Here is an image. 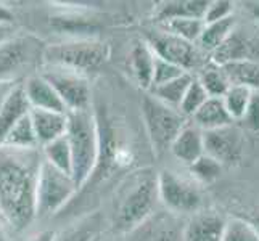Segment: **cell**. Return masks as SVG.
I'll list each match as a JSON object with an SVG mask.
<instances>
[{
  "label": "cell",
  "mask_w": 259,
  "mask_h": 241,
  "mask_svg": "<svg viewBox=\"0 0 259 241\" xmlns=\"http://www.w3.org/2000/svg\"><path fill=\"white\" fill-rule=\"evenodd\" d=\"M226 220L218 214H196L185 222L182 241H222Z\"/></svg>",
  "instance_id": "obj_16"
},
{
  "label": "cell",
  "mask_w": 259,
  "mask_h": 241,
  "mask_svg": "<svg viewBox=\"0 0 259 241\" xmlns=\"http://www.w3.org/2000/svg\"><path fill=\"white\" fill-rule=\"evenodd\" d=\"M57 241H100V230L97 224L87 222L76 228H71L61 238H57Z\"/></svg>",
  "instance_id": "obj_35"
},
{
  "label": "cell",
  "mask_w": 259,
  "mask_h": 241,
  "mask_svg": "<svg viewBox=\"0 0 259 241\" xmlns=\"http://www.w3.org/2000/svg\"><path fill=\"white\" fill-rule=\"evenodd\" d=\"M13 85H15V84H0V106H2L4 98L7 97L8 92H10V88H12Z\"/></svg>",
  "instance_id": "obj_42"
},
{
  "label": "cell",
  "mask_w": 259,
  "mask_h": 241,
  "mask_svg": "<svg viewBox=\"0 0 259 241\" xmlns=\"http://www.w3.org/2000/svg\"><path fill=\"white\" fill-rule=\"evenodd\" d=\"M31 106L26 100L23 90V84H15L10 92L4 98L2 106H0V145H2L7 133L12 130L16 122H20L24 116H28Z\"/></svg>",
  "instance_id": "obj_15"
},
{
  "label": "cell",
  "mask_w": 259,
  "mask_h": 241,
  "mask_svg": "<svg viewBox=\"0 0 259 241\" xmlns=\"http://www.w3.org/2000/svg\"><path fill=\"white\" fill-rule=\"evenodd\" d=\"M0 241H7V238H5V235H4V231L0 230Z\"/></svg>",
  "instance_id": "obj_44"
},
{
  "label": "cell",
  "mask_w": 259,
  "mask_h": 241,
  "mask_svg": "<svg viewBox=\"0 0 259 241\" xmlns=\"http://www.w3.org/2000/svg\"><path fill=\"white\" fill-rule=\"evenodd\" d=\"M140 108L151 150L156 156H163L167 150H171L179 132L184 129L185 116L156 100L151 93L142 98Z\"/></svg>",
  "instance_id": "obj_5"
},
{
  "label": "cell",
  "mask_w": 259,
  "mask_h": 241,
  "mask_svg": "<svg viewBox=\"0 0 259 241\" xmlns=\"http://www.w3.org/2000/svg\"><path fill=\"white\" fill-rule=\"evenodd\" d=\"M232 12H234V4L229 2V0H214V2L208 4L203 21L214 23V21L226 20V18L232 16Z\"/></svg>",
  "instance_id": "obj_36"
},
{
  "label": "cell",
  "mask_w": 259,
  "mask_h": 241,
  "mask_svg": "<svg viewBox=\"0 0 259 241\" xmlns=\"http://www.w3.org/2000/svg\"><path fill=\"white\" fill-rule=\"evenodd\" d=\"M240 121H242L243 127H246L248 130L259 132V92H253L246 106V111Z\"/></svg>",
  "instance_id": "obj_37"
},
{
  "label": "cell",
  "mask_w": 259,
  "mask_h": 241,
  "mask_svg": "<svg viewBox=\"0 0 259 241\" xmlns=\"http://www.w3.org/2000/svg\"><path fill=\"white\" fill-rule=\"evenodd\" d=\"M193 124L203 132L214 130L226 127L232 124V118L229 116L222 98H208L201 108L196 111L193 116Z\"/></svg>",
  "instance_id": "obj_20"
},
{
  "label": "cell",
  "mask_w": 259,
  "mask_h": 241,
  "mask_svg": "<svg viewBox=\"0 0 259 241\" xmlns=\"http://www.w3.org/2000/svg\"><path fill=\"white\" fill-rule=\"evenodd\" d=\"M251 224H253V227L259 231V212L256 214V216L253 217V220H251Z\"/></svg>",
  "instance_id": "obj_43"
},
{
  "label": "cell",
  "mask_w": 259,
  "mask_h": 241,
  "mask_svg": "<svg viewBox=\"0 0 259 241\" xmlns=\"http://www.w3.org/2000/svg\"><path fill=\"white\" fill-rule=\"evenodd\" d=\"M23 90L26 95L31 110H44V111H57L66 113L63 102L60 100L55 88L50 85L49 80L39 74H31L24 79Z\"/></svg>",
  "instance_id": "obj_14"
},
{
  "label": "cell",
  "mask_w": 259,
  "mask_h": 241,
  "mask_svg": "<svg viewBox=\"0 0 259 241\" xmlns=\"http://www.w3.org/2000/svg\"><path fill=\"white\" fill-rule=\"evenodd\" d=\"M53 29H57L60 32H68V34H87L97 31L98 26L89 18L77 15V13H68V15H58L53 16L50 20Z\"/></svg>",
  "instance_id": "obj_28"
},
{
  "label": "cell",
  "mask_w": 259,
  "mask_h": 241,
  "mask_svg": "<svg viewBox=\"0 0 259 241\" xmlns=\"http://www.w3.org/2000/svg\"><path fill=\"white\" fill-rule=\"evenodd\" d=\"M158 185L156 175L148 171L129 177L114 201L113 224L121 233H131L156 209Z\"/></svg>",
  "instance_id": "obj_3"
},
{
  "label": "cell",
  "mask_w": 259,
  "mask_h": 241,
  "mask_svg": "<svg viewBox=\"0 0 259 241\" xmlns=\"http://www.w3.org/2000/svg\"><path fill=\"white\" fill-rule=\"evenodd\" d=\"M234 29H235V16L234 15L226 18V20H221V21L204 23L203 32L200 35V39L196 40V43H198V47L201 50H206V52L212 53L227 40V37Z\"/></svg>",
  "instance_id": "obj_23"
},
{
  "label": "cell",
  "mask_w": 259,
  "mask_h": 241,
  "mask_svg": "<svg viewBox=\"0 0 259 241\" xmlns=\"http://www.w3.org/2000/svg\"><path fill=\"white\" fill-rule=\"evenodd\" d=\"M15 15L8 7L0 4V24H13Z\"/></svg>",
  "instance_id": "obj_38"
},
{
  "label": "cell",
  "mask_w": 259,
  "mask_h": 241,
  "mask_svg": "<svg viewBox=\"0 0 259 241\" xmlns=\"http://www.w3.org/2000/svg\"><path fill=\"white\" fill-rule=\"evenodd\" d=\"M39 147L37 137H35L32 121L28 116L16 122L12 130L7 133L0 148H12V150H35Z\"/></svg>",
  "instance_id": "obj_24"
},
{
  "label": "cell",
  "mask_w": 259,
  "mask_h": 241,
  "mask_svg": "<svg viewBox=\"0 0 259 241\" xmlns=\"http://www.w3.org/2000/svg\"><path fill=\"white\" fill-rule=\"evenodd\" d=\"M42 159L35 150L0 148V212L21 231L35 219V186Z\"/></svg>",
  "instance_id": "obj_1"
},
{
  "label": "cell",
  "mask_w": 259,
  "mask_h": 241,
  "mask_svg": "<svg viewBox=\"0 0 259 241\" xmlns=\"http://www.w3.org/2000/svg\"><path fill=\"white\" fill-rule=\"evenodd\" d=\"M230 85H242L251 92H259V61L243 60L221 66Z\"/></svg>",
  "instance_id": "obj_22"
},
{
  "label": "cell",
  "mask_w": 259,
  "mask_h": 241,
  "mask_svg": "<svg viewBox=\"0 0 259 241\" xmlns=\"http://www.w3.org/2000/svg\"><path fill=\"white\" fill-rule=\"evenodd\" d=\"M171 153L185 164L195 163L200 156L204 155V141L203 130L198 129L195 124H185L184 129L179 132L174 143L171 145Z\"/></svg>",
  "instance_id": "obj_19"
},
{
  "label": "cell",
  "mask_w": 259,
  "mask_h": 241,
  "mask_svg": "<svg viewBox=\"0 0 259 241\" xmlns=\"http://www.w3.org/2000/svg\"><path fill=\"white\" fill-rule=\"evenodd\" d=\"M212 65L226 66L235 61H259V40L243 31L234 29L222 45L211 53Z\"/></svg>",
  "instance_id": "obj_13"
},
{
  "label": "cell",
  "mask_w": 259,
  "mask_h": 241,
  "mask_svg": "<svg viewBox=\"0 0 259 241\" xmlns=\"http://www.w3.org/2000/svg\"><path fill=\"white\" fill-rule=\"evenodd\" d=\"M253 92L246 87L242 85H230L226 95L222 97V102L232 118V121H240L243 118V114L246 111V106L249 103V98H251Z\"/></svg>",
  "instance_id": "obj_29"
},
{
  "label": "cell",
  "mask_w": 259,
  "mask_h": 241,
  "mask_svg": "<svg viewBox=\"0 0 259 241\" xmlns=\"http://www.w3.org/2000/svg\"><path fill=\"white\" fill-rule=\"evenodd\" d=\"M46 45L31 34H15L0 45V84H16L42 60Z\"/></svg>",
  "instance_id": "obj_6"
},
{
  "label": "cell",
  "mask_w": 259,
  "mask_h": 241,
  "mask_svg": "<svg viewBox=\"0 0 259 241\" xmlns=\"http://www.w3.org/2000/svg\"><path fill=\"white\" fill-rule=\"evenodd\" d=\"M246 7H248L249 13L254 16V20L259 21V2H249V4H246Z\"/></svg>",
  "instance_id": "obj_41"
},
{
  "label": "cell",
  "mask_w": 259,
  "mask_h": 241,
  "mask_svg": "<svg viewBox=\"0 0 259 241\" xmlns=\"http://www.w3.org/2000/svg\"><path fill=\"white\" fill-rule=\"evenodd\" d=\"M57 238L58 236L53 230H44V231H40V233L31 236L28 241H57Z\"/></svg>",
  "instance_id": "obj_39"
},
{
  "label": "cell",
  "mask_w": 259,
  "mask_h": 241,
  "mask_svg": "<svg viewBox=\"0 0 259 241\" xmlns=\"http://www.w3.org/2000/svg\"><path fill=\"white\" fill-rule=\"evenodd\" d=\"M42 155H44L42 159L47 161L50 166H53L61 172L71 175V166H73V161H71V150H69L68 140L65 135L50 141V143H47V145H44Z\"/></svg>",
  "instance_id": "obj_26"
},
{
  "label": "cell",
  "mask_w": 259,
  "mask_h": 241,
  "mask_svg": "<svg viewBox=\"0 0 259 241\" xmlns=\"http://www.w3.org/2000/svg\"><path fill=\"white\" fill-rule=\"evenodd\" d=\"M153 53L164 61H169L184 71H189L198 65V50L195 43L187 42L177 35L169 32H155L150 34L145 40Z\"/></svg>",
  "instance_id": "obj_12"
},
{
  "label": "cell",
  "mask_w": 259,
  "mask_h": 241,
  "mask_svg": "<svg viewBox=\"0 0 259 241\" xmlns=\"http://www.w3.org/2000/svg\"><path fill=\"white\" fill-rule=\"evenodd\" d=\"M68 126L65 137L71 150V177L77 190L92 177L100 158V130L91 110L66 113Z\"/></svg>",
  "instance_id": "obj_2"
},
{
  "label": "cell",
  "mask_w": 259,
  "mask_h": 241,
  "mask_svg": "<svg viewBox=\"0 0 259 241\" xmlns=\"http://www.w3.org/2000/svg\"><path fill=\"white\" fill-rule=\"evenodd\" d=\"M76 191L73 177L42 159L35 186V217H49L58 212Z\"/></svg>",
  "instance_id": "obj_7"
},
{
  "label": "cell",
  "mask_w": 259,
  "mask_h": 241,
  "mask_svg": "<svg viewBox=\"0 0 259 241\" xmlns=\"http://www.w3.org/2000/svg\"><path fill=\"white\" fill-rule=\"evenodd\" d=\"M198 80L204 90H206L209 98H222L230 87V82L226 73L222 71L221 66H216V65L204 68Z\"/></svg>",
  "instance_id": "obj_27"
},
{
  "label": "cell",
  "mask_w": 259,
  "mask_h": 241,
  "mask_svg": "<svg viewBox=\"0 0 259 241\" xmlns=\"http://www.w3.org/2000/svg\"><path fill=\"white\" fill-rule=\"evenodd\" d=\"M110 50L103 42L79 39L71 42H60L46 45L42 53V61L46 66L61 68L85 74L100 68L108 60Z\"/></svg>",
  "instance_id": "obj_4"
},
{
  "label": "cell",
  "mask_w": 259,
  "mask_h": 241,
  "mask_svg": "<svg viewBox=\"0 0 259 241\" xmlns=\"http://www.w3.org/2000/svg\"><path fill=\"white\" fill-rule=\"evenodd\" d=\"M156 55L145 40H137L129 52V68L139 87L144 90L151 88Z\"/></svg>",
  "instance_id": "obj_18"
},
{
  "label": "cell",
  "mask_w": 259,
  "mask_h": 241,
  "mask_svg": "<svg viewBox=\"0 0 259 241\" xmlns=\"http://www.w3.org/2000/svg\"><path fill=\"white\" fill-rule=\"evenodd\" d=\"M185 222L174 212L155 211L127 233V241H182Z\"/></svg>",
  "instance_id": "obj_11"
},
{
  "label": "cell",
  "mask_w": 259,
  "mask_h": 241,
  "mask_svg": "<svg viewBox=\"0 0 259 241\" xmlns=\"http://www.w3.org/2000/svg\"><path fill=\"white\" fill-rule=\"evenodd\" d=\"M208 98L209 97H208L206 90L203 88V85L200 84V80L193 77L192 84L189 85V88H187L181 106H179V111H181L184 116H193L204 105V102H206Z\"/></svg>",
  "instance_id": "obj_33"
},
{
  "label": "cell",
  "mask_w": 259,
  "mask_h": 241,
  "mask_svg": "<svg viewBox=\"0 0 259 241\" xmlns=\"http://www.w3.org/2000/svg\"><path fill=\"white\" fill-rule=\"evenodd\" d=\"M187 71H184L182 68H179L169 61H164L161 58L156 57V63H155V71H153V80H151V88H155L158 85H163L166 82H171V80L181 77L182 74H185ZM150 88V90H151Z\"/></svg>",
  "instance_id": "obj_34"
},
{
  "label": "cell",
  "mask_w": 259,
  "mask_h": 241,
  "mask_svg": "<svg viewBox=\"0 0 259 241\" xmlns=\"http://www.w3.org/2000/svg\"><path fill=\"white\" fill-rule=\"evenodd\" d=\"M29 118L32 121L34 132H35V137H37L39 145L42 147L60 137H63L66 133V126H68L66 113L31 110Z\"/></svg>",
  "instance_id": "obj_17"
},
{
  "label": "cell",
  "mask_w": 259,
  "mask_h": 241,
  "mask_svg": "<svg viewBox=\"0 0 259 241\" xmlns=\"http://www.w3.org/2000/svg\"><path fill=\"white\" fill-rule=\"evenodd\" d=\"M192 80H193L192 74L185 73L181 77L171 80V82H166L163 85H158L155 88H151L150 92L156 98V100H159L167 106H171V108L179 110V106H181L187 88H189V85L192 84Z\"/></svg>",
  "instance_id": "obj_25"
},
{
  "label": "cell",
  "mask_w": 259,
  "mask_h": 241,
  "mask_svg": "<svg viewBox=\"0 0 259 241\" xmlns=\"http://www.w3.org/2000/svg\"><path fill=\"white\" fill-rule=\"evenodd\" d=\"M158 198L164 204L166 211L181 214L196 212L203 204V198L196 185L179 177L172 171H161L156 175Z\"/></svg>",
  "instance_id": "obj_8"
},
{
  "label": "cell",
  "mask_w": 259,
  "mask_h": 241,
  "mask_svg": "<svg viewBox=\"0 0 259 241\" xmlns=\"http://www.w3.org/2000/svg\"><path fill=\"white\" fill-rule=\"evenodd\" d=\"M206 0H171L163 2L156 8V18L159 21L179 20V18H196L203 20L208 8Z\"/></svg>",
  "instance_id": "obj_21"
},
{
  "label": "cell",
  "mask_w": 259,
  "mask_h": 241,
  "mask_svg": "<svg viewBox=\"0 0 259 241\" xmlns=\"http://www.w3.org/2000/svg\"><path fill=\"white\" fill-rule=\"evenodd\" d=\"M204 155L214 158L221 166L238 164L245 153V137L240 127L229 124L226 127L203 132Z\"/></svg>",
  "instance_id": "obj_10"
},
{
  "label": "cell",
  "mask_w": 259,
  "mask_h": 241,
  "mask_svg": "<svg viewBox=\"0 0 259 241\" xmlns=\"http://www.w3.org/2000/svg\"><path fill=\"white\" fill-rule=\"evenodd\" d=\"M190 172L196 180H200L203 183H211L221 177L222 166L214 158L203 155L196 159L195 163L190 164Z\"/></svg>",
  "instance_id": "obj_32"
},
{
  "label": "cell",
  "mask_w": 259,
  "mask_h": 241,
  "mask_svg": "<svg viewBox=\"0 0 259 241\" xmlns=\"http://www.w3.org/2000/svg\"><path fill=\"white\" fill-rule=\"evenodd\" d=\"M166 32L177 35L190 43H196L204 28L203 20H196V18H179V20H169L164 23Z\"/></svg>",
  "instance_id": "obj_30"
},
{
  "label": "cell",
  "mask_w": 259,
  "mask_h": 241,
  "mask_svg": "<svg viewBox=\"0 0 259 241\" xmlns=\"http://www.w3.org/2000/svg\"><path fill=\"white\" fill-rule=\"evenodd\" d=\"M15 35L13 24H0V45Z\"/></svg>",
  "instance_id": "obj_40"
},
{
  "label": "cell",
  "mask_w": 259,
  "mask_h": 241,
  "mask_svg": "<svg viewBox=\"0 0 259 241\" xmlns=\"http://www.w3.org/2000/svg\"><path fill=\"white\" fill-rule=\"evenodd\" d=\"M40 74L55 88L60 100L65 105L66 113L91 110L92 90L85 76L74 73V71L50 66H46Z\"/></svg>",
  "instance_id": "obj_9"
},
{
  "label": "cell",
  "mask_w": 259,
  "mask_h": 241,
  "mask_svg": "<svg viewBox=\"0 0 259 241\" xmlns=\"http://www.w3.org/2000/svg\"><path fill=\"white\" fill-rule=\"evenodd\" d=\"M222 241H259V231L249 220L234 217L226 222Z\"/></svg>",
  "instance_id": "obj_31"
}]
</instances>
